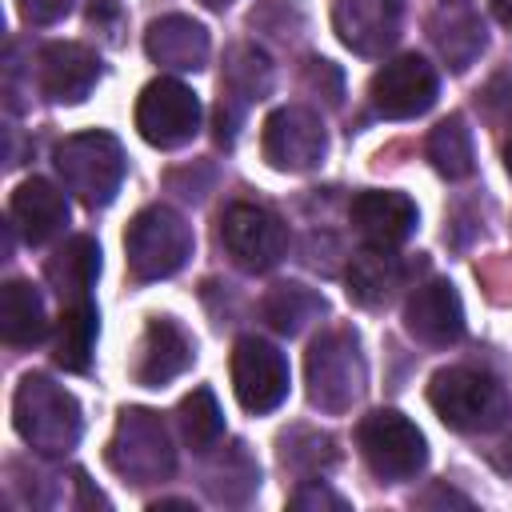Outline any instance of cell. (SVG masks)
<instances>
[{
	"instance_id": "19",
	"label": "cell",
	"mask_w": 512,
	"mask_h": 512,
	"mask_svg": "<svg viewBox=\"0 0 512 512\" xmlns=\"http://www.w3.org/2000/svg\"><path fill=\"white\" fill-rule=\"evenodd\" d=\"M408 272H412V264L404 256H396L392 248L368 244L348 260V272H344L348 300H356L360 308H380L404 288Z\"/></svg>"
},
{
	"instance_id": "36",
	"label": "cell",
	"mask_w": 512,
	"mask_h": 512,
	"mask_svg": "<svg viewBox=\"0 0 512 512\" xmlns=\"http://www.w3.org/2000/svg\"><path fill=\"white\" fill-rule=\"evenodd\" d=\"M200 4H204V8H212V12H224L232 0H200Z\"/></svg>"
},
{
	"instance_id": "30",
	"label": "cell",
	"mask_w": 512,
	"mask_h": 512,
	"mask_svg": "<svg viewBox=\"0 0 512 512\" xmlns=\"http://www.w3.org/2000/svg\"><path fill=\"white\" fill-rule=\"evenodd\" d=\"M248 452H244V444H232V448H224V456H220V464L216 468H208V492H212V500H220V504H240V500H248V492H256V484H248L244 476L236 480V464L244 460Z\"/></svg>"
},
{
	"instance_id": "38",
	"label": "cell",
	"mask_w": 512,
	"mask_h": 512,
	"mask_svg": "<svg viewBox=\"0 0 512 512\" xmlns=\"http://www.w3.org/2000/svg\"><path fill=\"white\" fill-rule=\"evenodd\" d=\"M448 4H452V0H448Z\"/></svg>"
},
{
	"instance_id": "34",
	"label": "cell",
	"mask_w": 512,
	"mask_h": 512,
	"mask_svg": "<svg viewBox=\"0 0 512 512\" xmlns=\"http://www.w3.org/2000/svg\"><path fill=\"white\" fill-rule=\"evenodd\" d=\"M492 464H496L504 476H512V440H504V444L492 452Z\"/></svg>"
},
{
	"instance_id": "18",
	"label": "cell",
	"mask_w": 512,
	"mask_h": 512,
	"mask_svg": "<svg viewBox=\"0 0 512 512\" xmlns=\"http://www.w3.org/2000/svg\"><path fill=\"white\" fill-rule=\"evenodd\" d=\"M348 216H352V228L376 248H400L416 232V204L404 192L368 188V192L352 196Z\"/></svg>"
},
{
	"instance_id": "11",
	"label": "cell",
	"mask_w": 512,
	"mask_h": 512,
	"mask_svg": "<svg viewBox=\"0 0 512 512\" xmlns=\"http://www.w3.org/2000/svg\"><path fill=\"white\" fill-rule=\"evenodd\" d=\"M288 360L276 344L260 340V336H240L232 348V392L240 400V408L264 416L272 408L284 404L288 396Z\"/></svg>"
},
{
	"instance_id": "1",
	"label": "cell",
	"mask_w": 512,
	"mask_h": 512,
	"mask_svg": "<svg viewBox=\"0 0 512 512\" xmlns=\"http://www.w3.org/2000/svg\"><path fill=\"white\" fill-rule=\"evenodd\" d=\"M12 424L20 432V440L44 456H64L76 448L80 440V404L68 388H60L56 380H48L44 372H28L16 384L12 396Z\"/></svg>"
},
{
	"instance_id": "13",
	"label": "cell",
	"mask_w": 512,
	"mask_h": 512,
	"mask_svg": "<svg viewBox=\"0 0 512 512\" xmlns=\"http://www.w3.org/2000/svg\"><path fill=\"white\" fill-rule=\"evenodd\" d=\"M100 80V56L76 40H52L36 52V84L52 104H80Z\"/></svg>"
},
{
	"instance_id": "16",
	"label": "cell",
	"mask_w": 512,
	"mask_h": 512,
	"mask_svg": "<svg viewBox=\"0 0 512 512\" xmlns=\"http://www.w3.org/2000/svg\"><path fill=\"white\" fill-rule=\"evenodd\" d=\"M196 348H192V336L168 320V316H152L144 336H140V348H136V364H132V380L144 384V388H164L168 380H176L180 372H188Z\"/></svg>"
},
{
	"instance_id": "15",
	"label": "cell",
	"mask_w": 512,
	"mask_h": 512,
	"mask_svg": "<svg viewBox=\"0 0 512 512\" xmlns=\"http://www.w3.org/2000/svg\"><path fill=\"white\" fill-rule=\"evenodd\" d=\"M400 16H404V0H336L332 28L340 44L352 48L356 56H380L396 44Z\"/></svg>"
},
{
	"instance_id": "9",
	"label": "cell",
	"mask_w": 512,
	"mask_h": 512,
	"mask_svg": "<svg viewBox=\"0 0 512 512\" xmlns=\"http://www.w3.org/2000/svg\"><path fill=\"white\" fill-rule=\"evenodd\" d=\"M136 128L152 148H180L200 132V100L188 84L160 76L136 100Z\"/></svg>"
},
{
	"instance_id": "32",
	"label": "cell",
	"mask_w": 512,
	"mask_h": 512,
	"mask_svg": "<svg viewBox=\"0 0 512 512\" xmlns=\"http://www.w3.org/2000/svg\"><path fill=\"white\" fill-rule=\"evenodd\" d=\"M292 508H336V512H344L348 504H344V496L328 492L324 484H312V488H300V492L292 496Z\"/></svg>"
},
{
	"instance_id": "35",
	"label": "cell",
	"mask_w": 512,
	"mask_h": 512,
	"mask_svg": "<svg viewBox=\"0 0 512 512\" xmlns=\"http://www.w3.org/2000/svg\"><path fill=\"white\" fill-rule=\"evenodd\" d=\"M492 12H496V20L504 28H512V0H492Z\"/></svg>"
},
{
	"instance_id": "2",
	"label": "cell",
	"mask_w": 512,
	"mask_h": 512,
	"mask_svg": "<svg viewBox=\"0 0 512 512\" xmlns=\"http://www.w3.org/2000/svg\"><path fill=\"white\" fill-rule=\"evenodd\" d=\"M428 404L432 412L444 420V428L452 432H492L508 420V392L504 384L484 372V368H468V364H452L440 368L428 384Z\"/></svg>"
},
{
	"instance_id": "10",
	"label": "cell",
	"mask_w": 512,
	"mask_h": 512,
	"mask_svg": "<svg viewBox=\"0 0 512 512\" xmlns=\"http://www.w3.org/2000/svg\"><path fill=\"white\" fill-rule=\"evenodd\" d=\"M260 152L276 172H312L328 152L324 120L312 108L284 104L264 120Z\"/></svg>"
},
{
	"instance_id": "3",
	"label": "cell",
	"mask_w": 512,
	"mask_h": 512,
	"mask_svg": "<svg viewBox=\"0 0 512 512\" xmlns=\"http://www.w3.org/2000/svg\"><path fill=\"white\" fill-rule=\"evenodd\" d=\"M52 164L64 192H72L84 208H108L124 184V148L108 132L64 136L52 152Z\"/></svg>"
},
{
	"instance_id": "17",
	"label": "cell",
	"mask_w": 512,
	"mask_h": 512,
	"mask_svg": "<svg viewBox=\"0 0 512 512\" xmlns=\"http://www.w3.org/2000/svg\"><path fill=\"white\" fill-rule=\"evenodd\" d=\"M8 216H12V228L20 232V240L40 248V244H48L52 236L64 232V224H68V196L52 180L32 176V180H24L12 192Z\"/></svg>"
},
{
	"instance_id": "7",
	"label": "cell",
	"mask_w": 512,
	"mask_h": 512,
	"mask_svg": "<svg viewBox=\"0 0 512 512\" xmlns=\"http://www.w3.org/2000/svg\"><path fill=\"white\" fill-rule=\"evenodd\" d=\"M108 464L128 476L132 484H152L168 480L176 468V452L168 440V428L156 412L148 408H128L116 420V436L108 444Z\"/></svg>"
},
{
	"instance_id": "20",
	"label": "cell",
	"mask_w": 512,
	"mask_h": 512,
	"mask_svg": "<svg viewBox=\"0 0 512 512\" xmlns=\"http://www.w3.org/2000/svg\"><path fill=\"white\" fill-rule=\"evenodd\" d=\"M144 52L152 64L172 68V72H196L208 60V32L192 16H160L144 32Z\"/></svg>"
},
{
	"instance_id": "31",
	"label": "cell",
	"mask_w": 512,
	"mask_h": 512,
	"mask_svg": "<svg viewBox=\"0 0 512 512\" xmlns=\"http://www.w3.org/2000/svg\"><path fill=\"white\" fill-rule=\"evenodd\" d=\"M68 4H72V0H16L20 16H24L28 24H52V20H60V16L68 12Z\"/></svg>"
},
{
	"instance_id": "37",
	"label": "cell",
	"mask_w": 512,
	"mask_h": 512,
	"mask_svg": "<svg viewBox=\"0 0 512 512\" xmlns=\"http://www.w3.org/2000/svg\"><path fill=\"white\" fill-rule=\"evenodd\" d=\"M504 164H508V172H512V136H508V144H504Z\"/></svg>"
},
{
	"instance_id": "4",
	"label": "cell",
	"mask_w": 512,
	"mask_h": 512,
	"mask_svg": "<svg viewBox=\"0 0 512 512\" xmlns=\"http://www.w3.org/2000/svg\"><path fill=\"white\" fill-rule=\"evenodd\" d=\"M192 256V228L188 220L168 204H148L132 216L124 232V260L132 280H164L180 272Z\"/></svg>"
},
{
	"instance_id": "5",
	"label": "cell",
	"mask_w": 512,
	"mask_h": 512,
	"mask_svg": "<svg viewBox=\"0 0 512 512\" xmlns=\"http://www.w3.org/2000/svg\"><path fill=\"white\" fill-rule=\"evenodd\" d=\"M304 372H308V400L320 412H348L364 396V380H368L364 356L356 336L344 328H328L312 340Z\"/></svg>"
},
{
	"instance_id": "23",
	"label": "cell",
	"mask_w": 512,
	"mask_h": 512,
	"mask_svg": "<svg viewBox=\"0 0 512 512\" xmlns=\"http://www.w3.org/2000/svg\"><path fill=\"white\" fill-rule=\"evenodd\" d=\"M96 332H100V316L92 308V300H68V308L56 320V344H52V360L64 372H88L92 368V348H96Z\"/></svg>"
},
{
	"instance_id": "14",
	"label": "cell",
	"mask_w": 512,
	"mask_h": 512,
	"mask_svg": "<svg viewBox=\"0 0 512 512\" xmlns=\"http://www.w3.org/2000/svg\"><path fill=\"white\" fill-rule=\"evenodd\" d=\"M404 328L428 348H448L464 336V304L448 280H424L404 300Z\"/></svg>"
},
{
	"instance_id": "24",
	"label": "cell",
	"mask_w": 512,
	"mask_h": 512,
	"mask_svg": "<svg viewBox=\"0 0 512 512\" xmlns=\"http://www.w3.org/2000/svg\"><path fill=\"white\" fill-rule=\"evenodd\" d=\"M428 160L444 180H464L476 168L472 156V132L464 124V116H444L432 132H428Z\"/></svg>"
},
{
	"instance_id": "6",
	"label": "cell",
	"mask_w": 512,
	"mask_h": 512,
	"mask_svg": "<svg viewBox=\"0 0 512 512\" xmlns=\"http://www.w3.org/2000/svg\"><path fill=\"white\" fill-rule=\"evenodd\" d=\"M356 444L364 464L380 476V480H412L424 464H428V444L424 432L396 408H376L360 420L356 428Z\"/></svg>"
},
{
	"instance_id": "21",
	"label": "cell",
	"mask_w": 512,
	"mask_h": 512,
	"mask_svg": "<svg viewBox=\"0 0 512 512\" xmlns=\"http://www.w3.org/2000/svg\"><path fill=\"white\" fill-rule=\"evenodd\" d=\"M96 276H100V244H96L92 236H72V240H64V244L48 256V264H44V280H48L60 296H68V300H84L88 288L96 284Z\"/></svg>"
},
{
	"instance_id": "33",
	"label": "cell",
	"mask_w": 512,
	"mask_h": 512,
	"mask_svg": "<svg viewBox=\"0 0 512 512\" xmlns=\"http://www.w3.org/2000/svg\"><path fill=\"white\" fill-rule=\"evenodd\" d=\"M420 504H460V508H468V496H460V492H452V488L436 484L428 496H420Z\"/></svg>"
},
{
	"instance_id": "28",
	"label": "cell",
	"mask_w": 512,
	"mask_h": 512,
	"mask_svg": "<svg viewBox=\"0 0 512 512\" xmlns=\"http://www.w3.org/2000/svg\"><path fill=\"white\" fill-rule=\"evenodd\" d=\"M432 40L440 48V56L464 72L480 52H484V24L472 16V12H452L448 20H436L432 24Z\"/></svg>"
},
{
	"instance_id": "25",
	"label": "cell",
	"mask_w": 512,
	"mask_h": 512,
	"mask_svg": "<svg viewBox=\"0 0 512 512\" xmlns=\"http://www.w3.org/2000/svg\"><path fill=\"white\" fill-rule=\"evenodd\" d=\"M264 320L280 332V336H296L304 332V324H312L316 316H324V296L304 288V284H276L264 296Z\"/></svg>"
},
{
	"instance_id": "29",
	"label": "cell",
	"mask_w": 512,
	"mask_h": 512,
	"mask_svg": "<svg viewBox=\"0 0 512 512\" xmlns=\"http://www.w3.org/2000/svg\"><path fill=\"white\" fill-rule=\"evenodd\" d=\"M280 460L284 468H292L296 476L316 480L324 468L336 464V440L328 432H312V428H292L280 436Z\"/></svg>"
},
{
	"instance_id": "8",
	"label": "cell",
	"mask_w": 512,
	"mask_h": 512,
	"mask_svg": "<svg viewBox=\"0 0 512 512\" xmlns=\"http://www.w3.org/2000/svg\"><path fill=\"white\" fill-rule=\"evenodd\" d=\"M288 224L264 208V204H248L236 200L224 208L220 216V244L232 256L236 268L244 272H268L288 256Z\"/></svg>"
},
{
	"instance_id": "12",
	"label": "cell",
	"mask_w": 512,
	"mask_h": 512,
	"mask_svg": "<svg viewBox=\"0 0 512 512\" xmlns=\"http://www.w3.org/2000/svg\"><path fill=\"white\" fill-rule=\"evenodd\" d=\"M436 92H440L436 68L416 52H404V56L388 60L372 76V88H368L372 108L384 120H412V116L428 112L436 104Z\"/></svg>"
},
{
	"instance_id": "26",
	"label": "cell",
	"mask_w": 512,
	"mask_h": 512,
	"mask_svg": "<svg viewBox=\"0 0 512 512\" xmlns=\"http://www.w3.org/2000/svg\"><path fill=\"white\" fill-rule=\"evenodd\" d=\"M268 88H272V60H268V52L256 48V44H236L228 52V64H224V92H228V100L248 104V100L268 96Z\"/></svg>"
},
{
	"instance_id": "27",
	"label": "cell",
	"mask_w": 512,
	"mask_h": 512,
	"mask_svg": "<svg viewBox=\"0 0 512 512\" xmlns=\"http://www.w3.org/2000/svg\"><path fill=\"white\" fill-rule=\"evenodd\" d=\"M176 424H180V436L192 452L216 448L220 436H224V416H220V404H216L212 388H192L176 408Z\"/></svg>"
},
{
	"instance_id": "22",
	"label": "cell",
	"mask_w": 512,
	"mask_h": 512,
	"mask_svg": "<svg viewBox=\"0 0 512 512\" xmlns=\"http://www.w3.org/2000/svg\"><path fill=\"white\" fill-rule=\"evenodd\" d=\"M44 332H48L44 296L28 280H8L0 288V336H4V344L28 348V344L44 340Z\"/></svg>"
}]
</instances>
